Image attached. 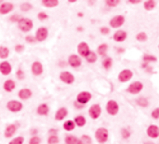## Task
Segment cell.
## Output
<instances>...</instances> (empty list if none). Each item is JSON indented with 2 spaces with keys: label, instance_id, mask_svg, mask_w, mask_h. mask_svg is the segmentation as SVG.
I'll list each match as a JSON object with an SVG mask.
<instances>
[{
  "label": "cell",
  "instance_id": "obj_55",
  "mask_svg": "<svg viewBox=\"0 0 159 144\" xmlns=\"http://www.w3.org/2000/svg\"><path fill=\"white\" fill-rule=\"evenodd\" d=\"M77 15H78V16L80 17V18H82V17L83 16V14L82 13H78Z\"/></svg>",
  "mask_w": 159,
  "mask_h": 144
},
{
  "label": "cell",
  "instance_id": "obj_56",
  "mask_svg": "<svg viewBox=\"0 0 159 144\" xmlns=\"http://www.w3.org/2000/svg\"><path fill=\"white\" fill-rule=\"evenodd\" d=\"M83 30V28H82V27H78V28H77V31H80V32L82 31Z\"/></svg>",
  "mask_w": 159,
  "mask_h": 144
},
{
  "label": "cell",
  "instance_id": "obj_3",
  "mask_svg": "<svg viewBox=\"0 0 159 144\" xmlns=\"http://www.w3.org/2000/svg\"><path fill=\"white\" fill-rule=\"evenodd\" d=\"M7 109L11 112L16 113L20 112L23 108V104L21 102L17 100L9 101L7 104Z\"/></svg>",
  "mask_w": 159,
  "mask_h": 144
},
{
  "label": "cell",
  "instance_id": "obj_33",
  "mask_svg": "<svg viewBox=\"0 0 159 144\" xmlns=\"http://www.w3.org/2000/svg\"><path fill=\"white\" fill-rule=\"evenodd\" d=\"M86 59L89 63H95L97 59V55L94 52H90L88 55L86 57Z\"/></svg>",
  "mask_w": 159,
  "mask_h": 144
},
{
  "label": "cell",
  "instance_id": "obj_27",
  "mask_svg": "<svg viewBox=\"0 0 159 144\" xmlns=\"http://www.w3.org/2000/svg\"><path fill=\"white\" fill-rule=\"evenodd\" d=\"M74 122L78 127H82L86 124V120L85 117L83 116L79 115V116H77V117H75V118L74 119Z\"/></svg>",
  "mask_w": 159,
  "mask_h": 144
},
{
  "label": "cell",
  "instance_id": "obj_58",
  "mask_svg": "<svg viewBox=\"0 0 159 144\" xmlns=\"http://www.w3.org/2000/svg\"><path fill=\"white\" fill-rule=\"evenodd\" d=\"M76 2H77L76 0H68V2H70V3H75Z\"/></svg>",
  "mask_w": 159,
  "mask_h": 144
},
{
  "label": "cell",
  "instance_id": "obj_1",
  "mask_svg": "<svg viewBox=\"0 0 159 144\" xmlns=\"http://www.w3.org/2000/svg\"><path fill=\"white\" fill-rule=\"evenodd\" d=\"M95 136L96 141L99 143L103 144L106 143L108 140V137H109L108 130L104 127H99L96 130Z\"/></svg>",
  "mask_w": 159,
  "mask_h": 144
},
{
  "label": "cell",
  "instance_id": "obj_4",
  "mask_svg": "<svg viewBox=\"0 0 159 144\" xmlns=\"http://www.w3.org/2000/svg\"><path fill=\"white\" fill-rule=\"evenodd\" d=\"M119 107L117 103L114 100H109L106 104V110L111 116H115L119 112Z\"/></svg>",
  "mask_w": 159,
  "mask_h": 144
},
{
  "label": "cell",
  "instance_id": "obj_11",
  "mask_svg": "<svg viewBox=\"0 0 159 144\" xmlns=\"http://www.w3.org/2000/svg\"><path fill=\"white\" fill-rule=\"evenodd\" d=\"M132 75H133L132 72L130 70L126 69L121 72V73L118 76V78L121 82L124 83L130 80L132 78Z\"/></svg>",
  "mask_w": 159,
  "mask_h": 144
},
{
  "label": "cell",
  "instance_id": "obj_47",
  "mask_svg": "<svg viewBox=\"0 0 159 144\" xmlns=\"http://www.w3.org/2000/svg\"><path fill=\"white\" fill-rule=\"evenodd\" d=\"M25 49V47L22 44H18L15 46V50L17 53H21L23 52Z\"/></svg>",
  "mask_w": 159,
  "mask_h": 144
},
{
  "label": "cell",
  "instance_id": "obj_17",
  "mask_svg": "<svg viewBox=\"0 0 159 144\" xmlns=\"http://www.w3.org/2000/svg\"><path fill=\"white\" fill-rule=\"evenodd\" d=\"M67 115H68V110L67 109V108L64 107H60L57 111L55 114V119L57 121H61L64 120L67 117Z\"/></svg>",
  "mask_w": 159,
  "mask_h": 144
},
{
  "label": "cell",
  "instance_id": "obj_57",
  "mask_svg": "<svg viewBox=\"0 0 159 144\" xmlns=\"http://www.w3.org/2000/svg\"><path fill=\"white\" fill-rule=\"evenodd\" d=\"M124 51V50L123 49H121V48H119V49H118V52H120V53H121V52H123Z\"/></svg>",
  "mask_w": 159,
  "mask_h": 144
},
{
  "label": "cell",
  "instance_id": "obj_6",
  "mask_svg": "<svg viewBox=\"0 0 159 144\" xmlns=\"http://www.w3.org/2000/svg\"><path fill=\"white\" fill-rule=\"evenodd\" d=\"M92 98V95L88 91H82L77 96V101L79 103L85 105L88 103Z\"/></svg>",
  "mask_w": 159,
  "mask_h": 144
},
{
  "label": "cell",
  "instance_id": "obj_45",
  "mask_svg": "<svg viewBox=\"0 0 159 144\" xmlns=\"http://www.w3.org/2000/svg\"><path fill=\"white\" fill-rule=\"evenodd\" d=\"M16 76H17L18 79L21 80H23L25 78V74L22 70L19 69L16 72Z\"/></svg>",
  "mask_w": 159,
  "mask_h": 144
},
{
  "label": "cell",
  "instance_id": "obj_48",
  "mask_svg": "<svg viewBox=\"0 0 159 144\" xmlns=\"http://www.w3.org/2000/svg\"><path fill=\"white\" fill-rule=\"evenodd\" d=\"M25 40L28 43H31V44L34 43L36 42V37L33 36H27L25 38Z\"/></svg>",
  "mask_w": 159,
  "mask_h": 144
},
{
  "label": "cell",
  "instance_id": "obj_5",
  "mask_svg": "<svg viewBox=\"0 0 159 144\" xmlns=\"http://www.w3.org/2000/svg\"><path fill=\"white\" fill-rule=\"evenodd\" d=\"M101 107L98 104H94L91 105L88 110L90 117L93 119H97L101 114Z\"/></svg>",
  "mask_w": 159,
  "mask_h": 144
},
{
  "label": "cell",
  "instance_id": "obj_44",
  "mask_svg": "<svg viewBox=\"0 0 159 144\" xmlns=\"http://www.w3.org/2000/svg\"><path fill=\"white\" fill-rule=\"evenodd\" d=\"M38 18L40 21H44L49 18V16L44 12H40L38 15Z\"/></svg>",
  "mask_w": 159,
  "mask_h": 144
},
{
  "label": "cell",
  "instance_id": "obj_21",
  "mask_svg": "<svg viewBox=\"0 0 159 144\" xmlns=\"http://www.w3.org/2000/svg\"><path fill=\"white\" fill-rule=\"evenodd\" d=\"M127 33L126 32L119 30L115 33V34L113 36V39L116 42H122L126 40L127 38Z\"/></svg>",
  "mask_w": 159,
  "mask_h": 144
},
{
  "label": "cell",
  "instance_id": "obj_10",
  "mask_svg": "<svg viewBox=\"0 0 159 144\" xmlns=\"http://www.w3.org/2000/svg\"><path fill=\"white\" fill-rule=\"evenodd\" d=\"M124 17L122 15H118L114 16L111 20L109 24L113 28H117L122 26L124 23Z\"/></svg>",
  "mask_w": 159,
  "mask_h": 144
},
{
  "label": "cell",
  "instance_id": "obj_22",
  "mask_svg": "<svg viewBox=\"0 0 159 144\" xmlns=\"http://www.w3.org/2000/svg\"><path fill=\"white\" fill-rule=\"evenodd\" d=\"M50 109L49 106L46 103H42L40 104L37 108V113L39 116H47L49 112Z\"/></svg>",
  "mask_w": 159,
  "mask_h": 144
},
{
  "label": "cell",
  "instance_id": "obj_26",
  "mask_svg": "<svg viewBox=\"0 0 159 144\" xmlns=\"http://www.w3.org/2000/svg\"><path fill=\"white\" fill-rule=\"evenodd\" d=\"M59 3V2L58 0H43V1H42V5L45 7L49 8H54L58 6Z\"/></svg>",
  "mask_w": 159,
  "mask_h": 144
},
{
  "label": "cell",
  "instance_id": "obj_30",
  "mask_svg": "<svg viewBox=\"0 0 159 144\" xmlns=\"http://www.w3.org/2000/svg\"><path fill=\"white\" fill-rule=\"evenodd\" d=\"M108 47V46L106 44H103L100 45L98 47V49H97V52H98V54L101 56H104L106 54Z\"/></svg>",
  "mask_w": 159,
  "mask_h": 144
},
{
  "label": "cell",
  "instance_id": "obj_7",
  "mask_svg": "<svg viewBox=\"0 0 159 144\" xmlns=\"http://www.w3.org/2000/svg\"><path fill=\"white\" fill-rule=\"evenodd\" d=\"M49 31L48 29L45 27H41L38 29L36 34V39L38 42L44 41L48 37Z\"/></svg>",
  "mask_w": 159,
  "mask_h": 144
},
{
  "label": "cell",
  "instance_id": "obj_37",
  "mask_svg": "<svg viewBox=\"0 0 159 144\" xmlns=\"http://www.w3.org/2000/svg\"><path fill=\"white\" fill-rule=\"evenodd\" d=\"M136 39L140 42H144L147 41V36L144 32H141L136 36Z\"/></svg>",
  "mask_w": 159,
  "mask_h": 144
},
{
  "label": "cell",
  "instance_id": "obj_51",
  "mask_svg": "<svg viewBox=\"0 0 159 144\" xmlns=\"http://www.w3.org/2000/svg\"><path fill=\"white\" fill-rule=\"evenodd\" d=\"M58 132V130L56 129H54V128H52L51 129H49V133L51 135H57Z\"/></svg>",
  "mask_w": 159,
  "mask_h": 144
},
{
  "label": "cell",
  "instance_id": "obj_20",
  "mask_svg": "<svg viewBox=\"0 0 159 144\" xmlns=\"http://www.w3.org/2000/svg\"><path fill=\"white\" fill-rule=\"evenodd\" d=\"M68 63L72 67H78L82 64V60L78 55L73 54L69 57Z\"/></svg>",
  "mask_w": 159,
  "mask_h": 144
},
{
  "label": "cell",
  "instance_id": "obj_31",
  "mask_svg": "<svg viewBox=\"0 0 159 144\" xmlns=\"http://www.w3.org/2000/svg\"><path fill=\"white\" fill-rule=\"evenodd\" d=\"M59 142V138L57 135H51L47 138V144H58Z\"/></svg>",
  "mask_w": 159,
  "mask_h": 144
},
{
  "label": "cell",
  "instance_id": "obj_2",
  "mask_svg": "<svg viewBox=\"0 0 159 144\" xmlns=\"http://www.w3.org/2000/svg\"><path fill=\"white\" fill-rule=\"evenodd\" d=\"M18 23L19 29L24 33L30 31L33 28V21L28 18H21Z\"/></svg>",
  "mask_w": 159,
  "mask_h": 144
},
{
  "label": "cell",
  "instance_id": "obj_34",
  "mask_svg": "<svg viewBox=\"0 0 159 144\" xmlns=\"http://www.w3.org/2000/svg\"><path fill=\"white\" fill-rule=\"evenodd\" d=\"M136 103L139 106L142 107H146L149 104L148 100L146 98H143V97H141V98H139V99H137L136 101Z\"/></svg>",
  "mask_w": 159,
  "mask_h": 144
},
{
  "label": "cell",
  "instance_id": "obj_35",
  "mask_svg": "<svg viewBox=\"0 0 159 144\" xmlns=\"http://www.w3.org/2000/svg\"><path fill=\"white\" fill-rule=\"evenodd\" d=\"M112 62H113L112 59L110 57H108V58H106L105 59H104V60L102 62V64L105 69L108 70L109 68H111V67L112 65Z\"/></svg>",
  "mask_w": 159,
  "mask_h": 144
},
{
  "label": "cell",
  "instance_id": "obj_24",
  "mask_svg": "<svg viewBox=\"0 0 159 144\" xmlns=\"http://www.w3.org/2000/svg\"><path fill=\"white\" fill-rule=\"evenodd\" d=\"M16 88V83L12 80H7L3 84L4 89L8 93L12 92Z\"/></svg>",
  "mask_w": 159,
  "mask_h": 144
},
{
  "label": "cell",
  "instance_id": "obj_12",
  "mask_svg": "<svg viewBox=\"0 0 159 144\" xmlns=\"http://www.w3.org/2000/svg\"><path fill=\"white\" fill-rule=\"evenodd\" d=\"M60 79L62 81L67 84H72L75 81L74 76L69 72H62L60 75Z\"/></svg>",
  "mask_w": 159,
  "mask_h": 144
},
{
  "label": "cell",
  "instance_id": "obj_53",
  "mask_svg": "<svg viewBox=\"0 0 159 144\" xmlns=\"http://www.w3.org/2000/svg\"><path fill=\"white\" fill-rule=\"evenodd\" d=\"M31 133H32L33 135H34V136L36 135V134L38 133V130L36 129H34L33 130H31Z\"/></svg>",
  "mask_w": 159,
  "mask_h": 144
},
{
  "label": "cell",
  "instance_id": "obj_16",
  "mask_svg": "<svg viewBox=\"0 0 159 144\" xmlns=\"http://www.w3.org/2000/svg\"><path fill=\"white\" fill-rule=\"evenodd\" d=\"M12 71V67L11 64L7 62H3L0 63V72L3 75H8L11 73Z\"/></svg>",
  "mask_w": 159,
  "mask_h": 144
},
{
  "label": "cell",
  "instance_id": "obj_46",
  "mask_svg": "<svg viewBox=\"0 0 159 144\" xmlns=\"http://www.w3.org/2000/svg\"><path fill=\"white\" fill-rule=\"evenodd\" d=\"M21 16L18 15H14L13 16H11L10 18V21H11L12 23H18L20 21V20H21Z\"/></svg>",
  "mask_w": 159,
  "mask_h": 144
},
{
  "label": "cell",
  "instance_id": "obj_41",
  "mask_svg": "<svg viewBox=\"0 0 159 144\" xmlns=\"http://www.w3.org/2000/svg\"><path fill=\"white\" fill-rule=\"evenodd\" d=\"M119 3L120 1L119 0H108V1H106V5L110 7H116Z\"/></svg>",
  "mask_w": 159,
  "mask_h": 144
},
{
  "label": "cell",
  "instance_id": "obj_28",
  "mask_svg": "<svg viewBox=\"0 0 159 144\" xmlns=\"http://www.w3.org/2000/svg\"><path fill=\"white\" fill-rule=\"evenodd\" d=\"M156 6V2L153 0H148V1H145L144 3V7L145 10L147 11H151Z\"/></svg>",
  "mask_w": 159,
  "mask_h": 144
},
{
  "label": "cell",
  "instance_id": "obj_50",
  "mask_svg": "<svg viewBox=\"0 0 159 144\" xmlns=\"http://www.w3.org/2000/svg\"><path fill=\"white\" fill-rule=\"evenodd\" d=\"M74 106L77 109H83L85 107V105L82 104L80 103H79L77 101H75L74 102Z\"/></svg>",
  "mask_w": 159,
  "mask_h": 144
},
{
  "label": "cell",
  "instance_id": "obj_32",
  "mask_svg": "<svg viewBox=\"0 0 159 144\" xmlns=\"http://www.w3.org/2000/svg\"><path fill=\"white\" fill-rule=\"evenodd\" d=\"M25 138L23 136H18L12 139L8 144H24Z\"/></svg>",
  "mask_w": 159,
  "mask_h": 144
},
{
  "label": "cell",
  "instance_id": "obj_23",
  "mask_svg": "<svg viewBox=\"0 0 159 144\" xmlns=\"http://www.w3.org/2000/svg\"><path fill=\"white\" fill-rule=\"evenodd\" d=\"M65 144H83L80 138L73 135H68L65 138Z\"/></svg>",
  "mask_w": 159,
  "mask_h": 144
},
{
  "label": "cell",
  "instance_id": "obj_38",
  "mask_svg": "<svg viewBox=\"0 0 159 144\" xmlns=\"http://www.w3.org/2000/svg\"><path fill=\"white\" fill-rule=\"evenodd\" d=\"M42 142L41 138L36 135L32 137L28 142V144H41Z\"/></svg>",
  "mask_w": 159,
  "mask_h": 144
},
{
  "label": "cell",
  "instance_id": "obj_39",
  "mask_svg": "<svg viewBox=\"0 0 159 144\" xmlns=\"http://www.w3.org/2000/svg\"><path fill=\"white\" fill-rule=\"evenodd\" d=\"M33 8V6L31 4L29 3H23L21 7H20V9L23 12H28L29 11H30L31 9Z\"/></svg>",
  "mask_w": 159,
  "mask_h": 144
},
{
  "label": "cell",
  "instance_id": "obj_36",
  "mask_svg": "<svg viewBox=\"0 0 159 144\" xmlns=\"http://www.w3.org/2000/svg\"><path fill=\"white\" fill-rule=\"evenodd\" d=\"M121 134L123 139H128L131 135V132L129 129L124 127L121 129Z\"/></svg>",
  "mask_w": 159,
  "mask_h": 144
},
{
  "label": "cell",
  "instance_id": "obj_25",
  "mask_svg": "<svg viewBox=\"0 0 159 144\" xmlns=\"http://www.w3.org/2000/svg\"><path fill=\"white\" fill-rule=\"evenodd\" d=\"M75 126H76L75 123L74 122V121H73L72 120H66L63 124V127H64V130H65L66 131H68V132L73 130L75 128Z\"/></svg>",
  "mask_w": 159,
  "mask_h": 144
},
{
  "label": "cell",
  "instance_id": "obj_40",
  "mask_svg": "<svg viewBox=\"0 0 159 144\" xmlns=\"http://www.w3.org/2000/svg\"><path fill=\"white\" fill-rule=\"evenodd\" d=\"M80 140L83 144H91L92 143L91 138L88 135H83Z\"/></svg>",
  "mask_w": 159,
  "mask_h": 144
},
{
  "label": "cell",
  "instance_id": "obj_18",
  "mask_svg": "<svg viewBox=\"0 0 159 144\" xmlns=\"http://www.w3.org/2000/svg\"><path fill=\"white\" fill-rule=\"evenodd\" d=\"M33 93L30 89L23 88L19 91L18 97L22 100H27L32 96Z\"/></svg>",
  "mask_w": 159,
  "mask_h": 144
},
{
  "label": "cell",
  "instance_id": "obj_8",
  "mask_svg": "<svg viewBox=\"0 0 159 144\" xmlns=\"http://www.w3.org/2000/svg\"><path fill=\"white\" fill-rule=\"evenodd\" d=\"M142 88H143V85L142 84V83H140V81H135L131 83L129 86L126 91L127 92L130 94H136L140 93V91L142 89Z\"/></svg>",
  "mask_w": 159,
  "mask_h": 144
},
{
  "label": "cell",
  "instance_id": "obj_43",
  "mask_svg": "<svg viewBox=\"0 0 159 144\" xmlns=\"http://www.w3.org/2000/svg\"><path fill=\"white\" fill-rule=\"evenodd\" d=\"M151 116L154 119H159V107H157L151 112Z\"/></svg>",
  "mask_w": 159,
  "mask_h": 144
},
{
  "label": "cell",
  "instance_id": "obj_13",
  "mask_svg": "<svg viewBox=\"0 0 159 144\" xmlns=\"http://www.w3.org/2000/svg\"><path fill=\"white\" fill-rule=\"evenodd\" d=\"M77 50H78V54L81 56L85 57L88 55V54L90 52L88 45L85 42H82L78 44Z\"/></svg>",
  "mask_w": 159,
  "mask_h": 144
},
{
  "label": "cell",
  "instance_id": "obj_52",
  "mask_svg": "<svg viewBox=\"0 0 159 144\" xmlns=\"http://www.w3.org/2000/svg\"><path fill=\"white\" fill-rule=\"evenodd\" d=\"M129 2L132 4H139L142 2L141 0H129Z\"/></svg>",
  "mask_w": 159,
  "mask_h": 144
},
{
  "label": "cell",
  "instance_id": "obj_59",
  "mask_svg": "<svg viewBox=\"0 0 159 144\" xmlns=\"http://www.w3.org/2000/svg\"><path fill=\"white\" fill-rule=\"evenodd\" d=\"M158 48H159V46H158Z\"/></svg>",
  "mask_w": 159,
  "mask_h": 144
},
{
  "label": "cell",
  "instance_id": "obj_9",
  "mask_svg": "<svg viewBox=\"0 0 159 144\" xmlns=\"http://www.w3.org/2000/svg\"><path fill=\"white\" fill-rule=\"evenodd\" d=\"M147 135L151 138L155 139L159 137V127L154 124L150 125L146 130Z\"/></svg>",
  "mask_w": 159,
  "mask_h": 144
},
{
  "label": "cell",
  "instance_id": "obj_42",
  "mask_svg": "<svg viewBox=\"0 0 159 144\" xmlns=\"http://www.w3.org/2000/svg\"><path fill=\"white\" fill-rule=\"evenodd\" d=\"M143 60L145 62H156L157 60L155 56L151 55H145L143 57Z\"/></svg>",
  "mask_w": 159,
  "mask_h": 144
},
{
  "label": "cell",
  "instance_id": "obj_19",
  "mask_svg": "<svg viewBox=\"0 0 159 144\" xmlns=\"http://www.w3.org/2000/svg\"><path fill=\"white\" fill-rule=\"evenodd\" d=\"M14 8V5L11 3H5L0 6V14L7 15Z\"/></svg>",
  "mask_w": 159,
  "mask_h": 144
},
{
  "label": "cell",
  "instance_id": "obj_29",
  "mask_svg": "<svg viewBox=\"0 0 159 144\" xmlns=\"http://www.w3.org/2000/svg\"><path fill=\"white\" fill-rule=\"evenodd\" d=\"M10 50L8 47H0V59H5L9 57Z\"/></svg>",
  "mask_w": 159,
  "mask_h": 144
},
{
  "label": "cell",
  "instance_id": "obj_15",
  "mask_svg": "<svg viewBox=\"0 0 159 144\" xmlns=\"http://www.w3.org/2000/svg\"><path fill=\"white\" fill-rule=\"evenodd\" d=\"M17 130V126L14 124H11L8 125L4 132V136L5 138H11L16 133Z\"/></svg>",
  "mask_w": 159,
  "mask_h": 144
},
{
  "label": "cell",
  "instance_id": "obj_14",
  "mask_svg": "<svg viewBox=\"0 0 159 144\" xmlns=\"http://www.w3.org/2000/svg\"><path fill=\"white\" fill-rule=\"evenodd\" d=\"M31 71L34 75L39 76L43 73V66L40 62H34L31 67Z\"/></svg>",
  "mask_w": 159,
  "mask_h": 144
},
{
  "label": "cell",
  "instance_id": "obj_54",
  "mask_svg": "<svg viewBox=\"0 0 159 144\" xmlns=\"http://www.w3.org/2000/svg\"><path fill=\"white\" fill-rule=\"evenodd\" d=\"M143 144H155V143L151 141H147V142H144Z\"/></svg>",
  "mask_w": 159,
  "mask_h": 144
},
{
  "label": "cell",
  "instance_id": "obj_49",
  "mask_svg": "<svg viewBox=\"0 0 159 144\" xmlns=\"http://www.w3.org/2000/svg\"><path fill=\"white\" fill-rule=\"evenodd\" d=\"M100 32L103 35H107L110 33V30L108 28L106 27H103L100 29Z\"/></svg>",
  "mask_w": 159,
  "mask_h": 144
}]
</instances>
